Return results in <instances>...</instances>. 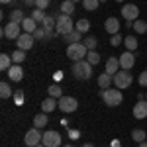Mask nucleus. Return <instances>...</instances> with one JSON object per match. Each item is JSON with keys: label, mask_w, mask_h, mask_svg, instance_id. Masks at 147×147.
Masks as SVG:
<instances>
[{"label": "nucleus", "mask_w": 147, "mask_h": 147, "mask_svg": "<svg viewBox=\"0 0 147 147\" xmlns=\"http://www.w3.org/2000/svg\"><path fill=\"white\" fill-rule=\"evenodd\" d=\"M100 96L102 100L106 102V106H110V108H116V106H120L122 102H124V94L120 88H106V90H100Z\"/></svg>", "instance_id": "nucleus-1"}, {"label": "nucleus", "mask_w": 147, "mask_h": 147, "mask_svg": "<svg viewBox=\"0 0 147 147\" xmlns=\"http://www.w3.org/2000/svg\"><path fill=\"white\" fill-rule=\"evenodd\" d=\"M73 75H75V79H79V80H88L92 77V65L86 59L75 61V65H73Z\"/></svg>", "instance_id": "nucleus-2"}, {"label": "nucleus", "mask_w": 147, "mask_h": 147, "mask_svg": "<svg viewBox=\"0 0 147 147\" xmlns=\"http://www.w3.org/2000/svg\"><path fill=\"white\" fill-rule=\"evenodd\" d=\"M71 32H75V24L71 20L69 14H57V28H55V34L59 35H69Z\"/></svg>", "instance_id": "nucleus-3"}, {"label": "nucleus", "mask_w": 147, "mask_h": 147, "mask_svg": "<svg viewBox=\"0 0 147 147\" xmlns=\"http://www.w3.org/2000/svg\"><path fill=\"white\" fill-rule=\"evenodd\" d=\"M131 82H134V77H131V73L125 71V69H120V71L114 75V86L120 88V90H124V88H127V86H131Z\"/></svg>", "instance_id": "nucleus-4"}, {"label": "nucleus", "mask_w": 147, "mask_h": 147, "mask_svg": "<svg viewBox=\"0 0 147 147\" xmlns=\"http://www.w3.org/2000/svg\"><path fill=\"white\" fill-rule=\"evenodd\" d=\"M88 55V47L84 43H71L67 47V57L73 61H80V59H86Z\"/></svg>", "instance_id": "nucleus-5"}, {"label": "nucleus", "mask_w": 147, "mask_h": 147, "mask_svg": "<svg viewBox=\"0 0 147 147\" xmlns=\"http://www.w3.org/2000/svg\"><path fill=\"white\" fill-rule=\"evenodd\" d=\"M24 34V30H22V24H16V22H8L4 28H2V35L6 37V39H18L20 35Z\"/></svg>", "instance_id": "nucleus-6"}, {"label": "nucleus", "mask_w": 147, "mask_h": 147, "mask_svg": "<svg viewBox=\"0 0 147 147\" xmlns=\"http://www.w3.org/2000/svg\"><path fill=\"white\" fill-rule=\"evenodd\" d=\"M79 108V100L75 98V96H63V98H59V110L65 114H71L75 112Z\"/></svg>", "instance_id": "nucleus-7"}, {"label": "nucleus", "mask_w": 147, "mask_h": 147, "mask_svg": "<svg viewBox=\"0 0 147 147\" xmlns=\"http://www.w3.org/2000/svg\"><path fill=\"white\" fill-rule=\"evenodd\" d=\"M41 139H43V134L37 129V127H32V129H28V134L24 137V143L28 147H35L41 143Z\"/></svg>", "instance_id": "nucleus-8"}, {"label": "nucleus", "mask_w": 147, "mask_h": 147, "mask_svg": "<svg viewBox=\"0 0 147 147\" xmlns=\"http://www.w3.org/2000/svg\"><path fill=\"white\" fill-rule=\"evenodd\" d=\"M41 143H43L45 147H59L61 145V136H59V131H55V129H47V131H43Z\"/></svg>", "instance_id": "nucleus-9"}, {"label": "nucleus", "mask_w": 147, "mask_h": 147, "mask_svg": "<svg viewBox=\"0 0 147 147\" xmlns=\"http://www.w3.org/2000/svg\"><path fill=\"white\" fill-rule=\"evenodd\" d=\"M137 16H139L137 4H124L122 6V18H124L125 22H136V20H139Z\"/></svg>", "instance_id": "nucleus-10"}, {"label": "nucleus", "mask_w": 147, "mask_h": 147, "mask_svg": "<svg viewBox=\"0 0 147 147\" xmlns=\"http://www.w3.org/2000/svg\"><path fill=\"white\" fill-rule=\"evenodd\" d=\"M34 43H35L34 34H26V32L16 39V45H18V49H22V51H30L34 47Z\"/></svg>", "instance_id": "nucleus-11"}, {"label": "nucleus", "mask_w": 147, "mask_h": 147, "mask_svg": "<svg viewBox=\"0 0 147 147\" xmlns=\"http://www.w3.org/2000/svg\"><path fill=\"white\" fill-rule=\"evenodd\" d=\"M120 59V67L125 69V71H129V69L136 65V57H134V51H125L122 53V57H118Z\"/></svg>", "instance_id": "nucleus-12"}, {"label": "nucleus", "mask_w": 147, "mask_h": 147, "mask_svg": "<svg viewBox=\"0 0 147 147\" xmlns=\"http://www.w3.org/2000/svg\"><path fill=\"white\" fill-rule=\"evenodd\" d=\"M6 77L12 80V82H20L24 79V69L20 65H12L8 71H6Z\"/></svg>", "instance_id": "nucleus-13"}, {"label": "nucleus", "mask_w": 147, "mask_h": 147, "mask_svg": "<svg viewBox=\"0 0 147 147\" xmlns=\"http://www.w3.org/2000/svg\"><path fill=\"white\" fill-rule=\"evenodd\" d=\"M104 30L108 32L110 35H116V34H120V20L118 18H108L106 22H104Z\"/></svg>", "instance_id": "nucleus-14"}, {"label": "nucleus", "mask_w": 147, "mask_h": 147, "mask_svg": "<svg viewBox=\"0 0 147 147\" xmlns=\"http://www.w3.org/2000/svg\"><path fill=\"white\" fill-rule=\"evenodd\" d=\"M134 118L137 120H143L147 118V100H137L134 106Z\"/></svg>", "instance_id": "nucleus-15"}, {"label": "nucleus", "mask_w": 147, "mask_h": 147, "mask_svg": "<svg viewBox=\"0 0 147 147\" xmlns=\"http://www.w3.org/2000/svg\"><path fill=\"white\" fill-rule=\"evenodd\" d=\"M120 59H118V57H110V59H108V61H106V69H104V73H108V75H116V73H118V71H120Z\"/></svg>", "instance_id": "nucleus-16"}, {"label": "nucleus", "mask_w": 147, "mask_h": 147, "mask_svg": "<svg viewBox=\"0 0 147 147\" xmlns=\"http://www.w3.org/2000/svg\"><path fill=\"white\" fill-rule=\"evenodd\" d=\"M57 106H59V100H57V98H51V96H47L45 100L41 102V112L51 114V112L57 108Z\"/></svg>", "instance_id": "nucleus-17"}, {"label": "nucleus", "mask_w": 147, "mask_h": 147, "mask_svg": "<svg viewBox=\"0 0 147 147\" xmlns=\"http://www.w3.org/2000/svg\"><path fill=\"white\" fill-rule=\"evenodd\" d=\"M22 30L26 34H35V30H37V22H35L32 16H26L22 22Z\"/></svg>", "instance_id": "nucleus-18"}, {"label": "nucleus", "mask_w": 147, "mask_h": 147, "mask_svg": "<svg viewBox=\"0 0 147 147\" xmlns=\"http://www.w3.org/2000/svg\"><path fill=\"white\" fill-rule=\"evenodd\" d=\"M98 86H100L102 90H106V88H110V84L114 82V77L112 75H108V73H102V75H98Z\"/></svg>", "instance_id": "nucleus-19"}, {"label": "nucleus", "mask_w": 147, "mask_h": 147, "mask_svg": "<svg viewBox=\"0 0 147 147\" xmlns=\"http://www.w3.org/2000/svg\"><path fill=\"white\" fill-rule=\"evenodd\" d=\"M41 28H45L47 32H53V34H55V28H57V16H45V20L41 22Z\"/></svg>", "instance_id": "nucleus-20"}, {"label": "nucleus", "mask_w": 147, "mask_h": 147, "mask_svg": "<svg viewBox=\"0 0 147 147\" xmlns=\"http://www.w3.org/2000/svg\"><path fill=\"white\" fill-rule=\"evenodd\" d=\"M63 39H65V43H80V39H82V34H80L79 30L75 28V32H71L69 35H63Z\"/></svg>", "instance_id": "nucleus-21"}, {"label": "nucleus", "mask_w": 147, "mask_h": 147, "mask_svg": "<svg viewBox=\"0 0 147 147\" xmlns=\"http://www.w3.org/2000/svg\"><path fill=\"white\" fill-rule=\"evenodd\" d=\"M47 124H49V120H47V114H45V112H39V114L34 118V127H37V129L45 127Z\"/></svg>", "instance_id": "nucleus-22"}, {"label": "nucleus", "mask_w": 147, "mask_h": 147, "mask_svg": "<svg viewBox=\"0 0 147 147\" xmlns=\"http://www.w3.org/2000/svg\"><path fill=\"white\" fill-rule=\"evenodd\" d=\"M53 35H55V34H53V32H47L45 28H37L35 34H34V37H35V39H45V41H49Z\"/></svg>", "instance_id": "nucleus-23"}, {"label": "nucleus", "mask_w": 147, "mask_h": 147, "mask_svg": "<svg viewBox=\"0 0 147 147\" xmlns=\"http://www.w3.org/2000/svg\"><path fill=\"white\" fill-rule=\"evenodd\" d=\"M12 63H14V61H12V57L8 55V53H2V55H0V71L6 73V71L12 67Z\"/></svg>", "instance_id": "nucleus-24"}, {"label": "nucleus", "mask_w": 147, "mask_h": 147, "mask_svg": "<svg viewBox=\"0 0 147 147\" xmlns=\"http://www.w3.org/2000/svg\"><path fill=\"white\" fill-rule=\"evenodd\" d=\"M124 45L127 51H136L137 49V39L134 37V35H125L124 37Z\"/></svg>", "instance_id": "nucleus-25"}, {"label": "nucleus", "mask_w": 147, "mask_h": 147, "mask_svg": "<svg viewBox=\"0 0 147 147\" xmlns=\"http://www.w3.org/2000/svg\"><path fill=\"white\" fill-rule=\"evenodd\" d=\"M47 92H49L51 98H63V88H61L57 82H55V84H51V86L47 88Z\"/></svg>", "instance_id": "nucleus-26"}, {"label": "nucleus", "mask_w": 147, "mask_h": 147, "mask_svg": "<svg viewBox=\"0 0 147 147\" xmlns=\"http://www.w3.org/2000/svg\"><path fill=\"white\" fill-rule=\"evenodd\" d=\"M131 139H134L136 143H143V141H147V134L143 129H134V131H131Z\"/></svg>", "instance_id": "nucleus-27"}, {"label": "nucleus", "mask_w": 147, "mask_h": 147, "mask_svg": "<svg viewBox=\"0 0 147 147\" xmlns=\"http://www.w3.org/2000/svg\"><path fill=\"white\" fill-rule=\"evenodd\" d=\"M12 61H14V65H22L24 61H26V51L16 49V51L12 53Z\"/></svg>", "instance_id": "nucleus-28"}, {"label": "nucleus", "mask_w": 147, "mask_h": 147, "mask_svg": "<svg viewBox=\"0 0 147 147\" xmlns=\"http://www.w3.org/2000/svg\"><path fill=\"white\" fill-rule=\"evenodd\" d=\"M100 6V0H82V8L86 12H94Z\"/></svg>", "instance_id": "nucleus-29"}, {"label": "nucleus", "mask_w": 147, "mask_h": 147, "mask_svg": "<svg viewBox=\"0 0 147 147\" xmlns=\"http://www.w3.org/2000/svg\"><path fill=\"white\" fill-rule=\"evenodd\" d=\"M61 12L71 16V14L75 12V2H71V0H63V2H61Z\"/></svg>", "instance_id": "nucleus-30"}, {"label": "nucleus", "mask_w": 147, "mask_h": 147, "mask_svg": "<svg viewBox=\"0 0 147 147\" xmlns=\"http://www.w3.org/2000/svg\"><path fill=\"white\" fill-rule=\"evenodd\" d=\"M100 53H98V51H96V49H94V51H88V55H86V61H88V63H90L92 67H94V65H98V63H100Z\"/></svg>", "instance_id": "nucleus-31"}, {"label": "nucleus", "mask_w": 147, "mask_h": 147, "mask_svg": "<svg viewBox=\"0 0 147 147\" xmlns=\"http://www.w3.org/2000/svg\"><path fill=\"white\" fill-rule=\"evenodd\" d=\"M75 28L79 30L80 34H86V32L90 30V22H88L86 18H82V20H79V22H77V26H75Z\"/></svg>", "instance_id": "nucleus-32"}, {"label": "nucleus", "mask_w": 147, "mask_h": 147, "mask_svg": "<svg viewBox=\"0 0 147 147\" xmlns=\"http://www.w3.org/2000/svg\"><path fill=\"white\" fill-rule=\"evenodd\" d=\"M131 30L137 32V34H145V32H147V22H143V20H136Z\"/></svg>", "instance_id": "nucleus-33"}, {"label": "nucleus", "mask_w": 147, "mask_h": 147, "mask_svg": "<svg viewBox=\"0 0 147 147\" xmlns=\"http://www.w3.org/2000/svg\"><path fill=\"white\" fill-rule=\"evenodd\" d=\"M0 96H2L4 100L12 96V88H10V84H8V82H2V84H0Z\"/></svg>", "instance_id": "nucleus-34"}, {"label": "nucleus", "mask_w": 147, "mask_h": 147, "mask_svg": "<svg viewBox=\"0 0 147 147\" xmlns=\"http://www.w3.org/2000/svg\"><path fill=\"white\" fill-rule=\"evenodd\" d=\"M24 12L22 10H14V12H10V22H16V24H22L24 22Z\"/></svg>", "instance_id": "nucleus-35"}, {"label": "nucleus", "mask_w": 147, "mask_h": 147, "mask_svg": "<svg viewBox=\"0 0 147 147\" xmlns=\"http://www.w3.org/2000/svg\"><path fill=\"white\" fill-rule=\"evenodd\" d=\"M82 43L88 47V51H94V49H96V45H98V39H96L94 35H88V37H86V39L82 41Z\"/></svg>", "instance_id": "nucleus-36"}, {"label": "nucleus", "mask_w": 147, "mask_h": 147, "mask_svg": "<svg viewBox=\"0 0 147 147\" xmlns=\"http://www.w3.org/2000/svg\"><path fill=\"white\" fill-rule=\"evenodd\" d=\"M45 16H47L45 10H39V8H35V10L32 12V18H34V20H35L37 24H41V22H43V20H45Z\"/></svg>", "instance_id": "nucleus-37"}, {"label": "nucleus", "mask_w": 147, "mask_h": 147, "mask_svg": "<svg viewBox=\"0 0 147 147\" xmlns=\"http://www.w3.org/2000/svg\"><path fill=\"white\" fill-rule=\"evenodd\" d=\"M49 4H51V0H35V8H39V10H47Z\"/></svg>", "instance_id": "nucleus-38"}, {"label": "nucleus", "mask_w": 147, "mask_h": 147, "mask_svg": "<svg viewBox=\"0 0 147 147\" xmlns=\"http://www.w3.org/2000/svg\"><path fill=\"white\" fill-rule=\"evenodd\" d=\"M122 41H124V39H122V34H116V35L110 37V45H114V47H118Z\"/></svg>", "instance_id": "nucleus-39"}, {"label": "nucleus", "mask_w": 147, "mask_h": 147, "mask_svg": "<svg viewBox=\"0 0 147 147\" xmlns=\"http://www.w3.org/2000/svg\"><path fill=\"white\" fill-rule=\"evenodd\" d=\"M137 82H139V86H147V71L139 73V77H137Z\"/></svg>", "instance_id": "nucleus-40"}, {"label": "nucleus", "mask_w": 147, "mask_h": 147, "mask_svg": "<svg viewBox=\"0 0 147 147\" xmlns=\"http://www.w3.org/2000/svg\"><path fill=\"white\" fill-rule=\"evenodd\" d=\"M14 102H16L18 106H20V104L24 102V90H18V92H14Z\"/></svg>", "instance_id": "nucleus-41"}, {"label": "nucleus", "mask_w": 147, "mask_h": 147, "mask_svg": "<svg viewBox=\"0 0 147 147\" xmlns=\"http://www.w3.org/2000/svg\"><path fill=\"white\" fill-rule=\"evenodd\" d=\"M69 137L71 139H79V131L77 129H69Z\"/></svg>", "instance_id": "nucleus-42"}, {"label": "nucleus", "mask_w": 147, "mask_h": 147, "mask_svg": "<svg viewBox=\"0 0 147 147\" xmlns=\"http://www.w3.org/2000/svg\"><path fill=\"white\" fill-rule=\"evenodd\" d=\"M53 77H55V80H57V82H59V80L63 79V73H61V71H57V73H55V75H53Z\"/></svg>", "instance_id": "nucleus-43"}, {"label": "nucleus", "mask_w": 147, "mask_h": 147, "mask_svg": "<svg viewBox=\"0 0 147 147\" xmlns=\"http://www.w3.org/2000/svg\"><path fill=\"white\" fill-rule=\"evenodd\" d=\"M24 4H28V6H35V0H24Z\"/></svg>", "instance_id": "nucleus-44"}, {"label": "nucleus", "mask_w": 147, "mask_h": 147, "mask_svg": "<svg viewBox=\"0 0 147 147\" xmlns=\"http://www.w3.org/2000/svg\"><path fill=\"white\" fill-rule=\"evenodd\" d=\"M137 147H147V141H143V143H137Z\"/></svg>", "instance_id": "nucleus-45"}, {"label": "nucleus", "mask_w": 147, "mask_h": 147, "mask_svg": "<svg viewBox=\"0 0 147 147\" xmlns=\"http://www.w3.org/2000/svg\"><path fill=\"white\" fill-rule=\"evenodd\" d=\"M80 147H92V143H82Z\"/></svg>", "instance_id": "nucleus-46"}, {"label": "nucleus", "mask_w": 147, "mask_h": 147, "mask_svg": "<svg viewBox=\"0 0 147 147\" xmlns=\"http://www.w3.org/2000/svg\"><path fill=\"white\" fill-rule=\"evenodd\" d=\"M0 2H2V4H10L12 0H0Z\"/></svg>", "instance_id": "nucleus-47"}, {"label": "nucleus", "mask_w": 147, "mask_h": 147, "mask_svg": "<svg viewBox=\"0 0 147 147\" xmlns=\"http://www.w3.org/2000/svg\"><path fill=\"white\" fill-rule=\"evenodd\" d=\"M71 2H75V4H77V2H82V0H71Z\"/></svg>", "instance_id": "nucleus-48"}, {"label": "nucleus", "mask_w": 147, "mask_h": 147, "mask_svg": "<svg viewBox=\"0 0 147 147\" xmlns=\"http://www.w3.org/2000/svg\"><path fill=\"white\" fill-rule=\"evenodd\" d=\"M35 147H45V145H43V143H39V145H35Z\"/></svg>", "instance_id": "nucleus-49"}, {"label": "nucleus", "mask_w": 147, "mask_h": 147, "mask_svg": "<svg viewBox=\"0 0 147 147\" xmlns=\"http://www.w3.org/2000/svg\"><path fill=\"white\" fill-rule=\"evenodd\" d=\"M116 2H124V0H116Z\"/></svg>", "instance_id": "nucleus-50"}, {"label": "nucleus", "mask_w": 147, "mask_h": 147, "mask_svg": "<svg viewBox=\"0 0 147 147\" xmlns=\"http://www.w3.org/2000/svg\"><path fill=\"white\" fill-rule=\"evenodd\" d=\"M65 147H73V145H65Z\"/></svg>", "instance_id": "nucleus-51"}, {"label": "nucleus", "mask_w": 147, "mask_h": 147, "mask_svg": "<svg viewBox=\"0 0 147 147\" xmlns=\"http://www.w3.org/2000/svg\"><path fill=\"white\" fill-rule=\"evenodd\" d=\"M100 2H106V0H100Z\"/></svg>", "instance_id": "nucleus-52"}, {"label": "nucleus", "mask_w": 147, "mask_h": 147, "mask_svg": "<svg viewBox=\"0 0 147 147\" xmlns=\"http://www.w3.org/2000/svg\"><path fill=\"white\" fill-rule=\"evenodd\" d=\"M145 100H147V94H145Z\"/></svg>", "instance_id": "nucleus-53"}]
</instances>
